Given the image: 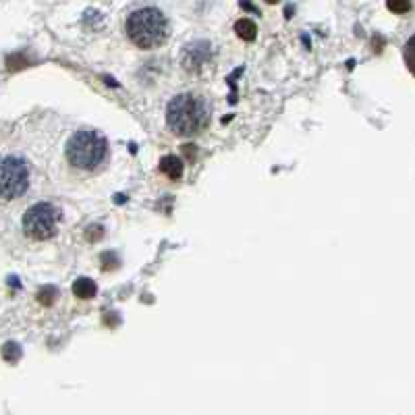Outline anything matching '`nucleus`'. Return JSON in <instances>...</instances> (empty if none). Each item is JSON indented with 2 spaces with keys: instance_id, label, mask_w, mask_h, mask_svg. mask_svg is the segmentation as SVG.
Listing matches in <instances>:
<instances>
[{
  "instance_id": "nucleus-1",
  "label": "nucleus",
  "mask_w": 415,
  "mask_h": 415,
  "mask_svg": "<svg viewBox=\"0 0 415 415\" xmlns=\"http://www.w3.org/2000/svg\"><path fill=\"white\" fill-rule=\"evenodd\" d=\"M166 123L177 136H195L208 127L210 106L199 95L179 93L166 106Z\"/></svg>"
},
{
  "instance_id": "nucleus-2",
  "label": "nucleus",
  "mask_w": 415,
  "mask_h": 415,
  "mask_svg": "<svg viewBox=\"0 0 415 415\" xmlns=\"http://www.w3.org/2000/svg\"><path fill=\"white\" fill-rule=\"evenodd\" d=\"M125 29H127L129 40L143 50L162 46L171 34V25H169L166 15L154 6H145V8L131 13Z\"/></svg>"
},
{
  "instance_id": "nucleus-3",
  "label": "nucleus",
  "mask_w": 415,
  "mask_h": 415,
  "mask_svg": "<svg viewBox=\"0 0 415 415\" xmlns=\"http://www.w3.org/2000/svg\"><path fill=\"white\" fill-rule=\"evenodd\" d=\"M65 154L73 169L93 171L106 160L108 141L102 133H95V131H77L67 141Z\"/></svg>"
},
{
  "instance_id": "nucleus-4",
  "label": "nucleus",
  "mask_w": 415,
  "mask_h": 415,
  "mask_svg": "<svg viewBox=\"0 0 415 415\" xmlns=\"http://www.w3.org/2000/svg\"><path fill=\"white\" fill-rule=\"evenodd\" d=\"M60 218H62V212L54 204L50 202L34 204L23 214V231L36 241H46L58 232Z\"/></svg>"
},
{
  "instance_id": "nucleus-5",
  "label": "nucleus",
  "mask_w": 415,
  "mask_h": 415,
  "mask_svg": "<svg viewBox=\"0 0 415 415\" xmlns=\"http://www.w3.org/2000/svg\"><path fill=\"white\" fill-rule=\"evenodd\" d=\"M29 164L21 156L0 158V199L11 202L29 189Z\"/></svg>"
},
{
  "instance_id": "nucleus-6",
  "label": "nucleus",
  "mask_w": 415,
  "mask_h": 415,
  "mask_svg": "<svg viewBox=\"0 0 415 415\" xmlns=\"http://www.w3.org/2000/svg\"><path fill=\"white\" fill-rule=\"evenodd\" d=\"M160 171L169 179H181V175H183V162L177 156H164L160 160Z\"/></svg>"
},
{
  "instance_id": "nucleus-7",
  "label": "nucleus",
  "mask_w": 415,
  "mask_h": 415,
  "mask_svg": "<svg viewBox=\"0 0 415 415\" xmlns=\"http://www.w3.org/2000/svg\"><path fill=\"white\" fill-rule=\"evenodd\" d=\"M73 293L79 299H92L98 293V284L93 282L92 278H77L73 284Z\"/></svg>"
},
{
  "instance_id": "nucleus-8",
  "label": "nucleus",
  "mask_w": 415,
  "mask_h": 415,
  "mask_svg": "<svg viewBox=\"0 0 415 415\" xmlns=\"http://www.w3.org/2000/svg\"><path fill=\"white\" fill-rule=\"evenodd\" d=\"M235 32H237V36H239L241 40L251 42V40H256V36H258V25H256L251 19H239V21L235 23Z\"/></svg>"
},
{
  "instance_id": "nucleus-9",
  "label": "nucleus",
  "mask_w": 415,
  "mask_h": 415,
  "mask_svg": "<svg viewBox=\"0 0 415 415\" xmlns=\"http://www.w3.org/2000/svg\"><path fill=\"white\" fill-rule=\"evenodd\" d=\"M2 360L8 362V364H17L21 360V347L17 343H13V341L4 343L2 345Z\"/></svg>"
},
{
  "instance_id": "nucleus-10",
  "label": "nucleus",
  "mask_w": 415,
  "mask_h": 415,
  "mask_svg": "<svg viewBox=\"0 0 415 415\" xmlns=\"http://www.w3.org/2000/svg\"><path fill=\"white\" fill-rule=\"evenodd\" d=\"M56 297H58V291H56L54 286H44V289L38 291V301H40L42 305H52Z\"/></svg>"
},
{
  "instance_id": "nucleus-11",
  "label": "nucleus",
  "mask_w": 415,
  "mask_h": 415,
  "mask_svg": "<svg viewBox=\"0 0 415 415\" xmlns=\"http://www.w3.org/2000/svg\"><path fill=\"white\" fill-rule=\"evenodd\" d=\"M386 6L397 15H403L411 8V0H386Z\"/></svg>"
},
{
  "instance_id": "nucleus-12",
  "label": "nucleus",
  "mask_w": 415,
  "mask_h": 415,
  "mask_svg": "<svg viewBox=\"0 0 415 415\" xmlns=\"http://www.w3.org/2000/svg\"><path fill=\"white\" fill-rule=\"evenodd\" d=\"M112 258H114V256H112V253H106V256H104V258H102V264H104V266H106V270H112V268H114V266H117V262H114V260H112Z\"/></svg>"
},
{
  "instance_id": "nucleus-13",
  "label": "nucleus",
  "mask_w": 415,
  "mask_h": 415,
  "mask_svg": "<svg viewBox=\"0 0 415 415\" xmlns=\"http://www.w3.org/2000/svg\"><path fill=\"white\" fill-rule=\"evenodd\" d=\"M411 44H414V40H409V44H407V65H409V69L414 71V62H411Z\"/></svg>"
},
{
  "instance_id": "nucleus-14",
  "label": "nucleus",
  "mask_w": 415,
  "mask_h": 415,
  "mask_svg": "<svg viewBox=\"0 0 415 415\" xmlns=\"http://www.w3.org/2000/svg\"><path fill=\"white\" fill-rule=\"evenodd\" d=\"M266 2H270V4H277V2H280V0H266Z\"/></svg>"
}]
</instances>
